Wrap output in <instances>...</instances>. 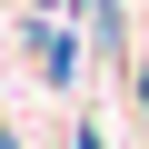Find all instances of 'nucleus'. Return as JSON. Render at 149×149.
I'll list each match as a JSON object with an SVG mask.
<instances>
[{"mask_svg":"<svg viewBox=\"0 0 149 149\" xmlns=\"http://www.w3.org/2000/svg\"><path fill=\"white\" fill-rule=\"evenodd\" d=\"M129 109L149 119V60H129Z\"/></svg>","mask_w":149,"mask_h":149,"instance_id":"f03ea898","label":"nucleus"},{"mask_svg":"<svg viewBox=\"0 0 149 149\" xmlns=\"http://www.w3.org/2000/svg\"><path fill=\"white\" fill-rule=\"evenodd\" d=\"M70 149H109V139H100V129H90V119H80V129H70Z\"/></svg>","mask_w":149,"mask_h":149,"instance_id":"7ed1b4c3","label":"nucleus"},{"mask_svg":"<svg viewBox=\"0 0 149 149\" xmlns=\"http://www.w3.org/2000/svg\"><path fill=\"white\" fill-rule=\"evenodd\" d=\"M0 149H20V139H10V129H0Z\"/></svg>","mask_w":149,"mask_h":149,"instance_id":"20e7f679","label":"nucleus"},{"mask_svg":"<svg viewBox=\"0 0 149 149\" xmlns=\"http://www.w3.org/2000/svg\"><path fill=\"white\" fill-rule=\"evenodd\" d=\"M30 50H40V80H50V90H70V80H80V60H90L70 20H30Z\"/></svg>","mask_w":149,"mask_h":149,"instance_id":"f257e3e1","label":"nucleus"}]
</instances>
